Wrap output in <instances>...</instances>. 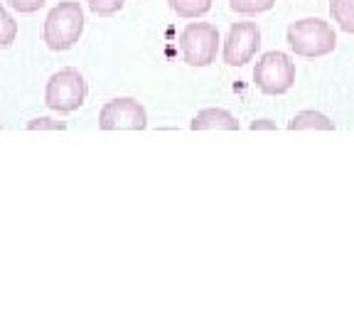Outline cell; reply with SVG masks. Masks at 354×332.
Instances as JSON below:
<instances>
[{
  "label": "cell",
  "instance_id": "1",
  "mask_svg": "<svg viewBox=\"0 0 354 332\" xmlns=\"http://www.w3.org/2000/svg\"><path fill=\"white\" fill-rule=\"evenodd\" d=\"M84 33V10L77 0H64L47 12L44 20V44L52 52H66L79 42Z\"/></svg>",
  "mask_w": 354,
  "mask_h": 332
},
{
  "label": "cell",
  "instance_id": "2",
  "mask_svg": "<svg viewBox=\"0 0 354 332\" xmlns=\"http://www.w3.org/2000/svg\"><path fill=\"white\" fill-rule=\"evenodd\" d=\"M290 50L298 57H325L337 47V35L330 28V22L320 17H305V20L290 22L286 30Z\"/></svg>",
  "mask_w": 354,
  "mask_h": 332
},
{
  "label": "cell",
  "instance_id": "3",
  "mask_svg": "<svg viewBox=\"0 0 354 332\" xmlns=\"http://www.w3.org/2000/svg\"><path fill=\"white\" fill-rule=\"evenodd\" d=\"M86 91V82L79 74V69L66 66V69H59L50 77L47 89H44V104L57 113H72L84 106Z\"/></svg>",
  "mask_w": 354,
  "mask_h": 332
},
{
  "label": "cell",
  "instance_id": "4",
  "mask_svg": "<svg viewBox=\"0 0 354 332\" xmlns=\"http://www.w3.org/2000/svg\"><path fill=\"white\" fill-rule=\"evenodd\" d=\"M254 82L259 91L268 96H281L295 84V62L286 52H266L254 69Z\"/></svg>",
  "mask_w": 354,
  "mask_h": 332
},
{
  "label": "cell",
  "instance_id": "5",
  "mask_svg": "<svg viewBox=\"0 0 354 332\" xmlns=\"http://www.w3.org/2000/svg\"><path fill=\"white\" fill-rule=\"evenodd\" d=\"M183 59L189 66H209L219 52V30L212 22H189L180 35Z\"/></svg>",
  "mask_w": 354,
  "mask_h": 332
},
{
  "label": "cell",
  "instance_id": "6",
  "mask_svg": "<svg viewBox=\"0 0 354 332\" xmlns=\"http://www.w3.org/2000/svg\"><path fill=\"white\" fill-rule=\"evenodd\" d=\"M101 131H145L148 113L136 99H113L106 101L99 111Z\"/></svg>",
  "mask_w": 354,
  "mask_h": 332
},
{
  "label": "cell",
  "instance_id": "7",
  "mask_svg": "<svg viewBox=\"0 0 354 332\" xmlns=\"http://www.w3.org/2000/svg\"><path fill=\"white\" fill-rule=\"evenodd\" d=\"M261 47V30L256 22H234L224 39V62L229 66H243L254 59Z\"/></svg>",
  "mask_w": 354,
  "mask_h": 332
},
{
  "label": "cell",
  "instance_id": "8",
  "mask_svg": "<svg viewBox=\"0 0 354 332\" xmlns=\"http://www.w3.org/2000/svg\"><path fill=\"white\" fill-rule=\"evenodd\" d=\"M192 131H239V121L227 109H205L189 123Z\"/></svg>",
  "mask_w": 354,
  "mask_h": 332
},
{
  "label": "cell",
  "instance_id": "9",
  "mask_svg": "<svg viewBox=\"0 0 354 332\" xmlns=\"http://www.w3.org/2000/svg\"><path fill=\"white\" fill-rule=\"evenodd\" d=\"M290 131H308V128H317V131H335V123L320 113V111H300L295 113L293 121L288 123Z\"/></svg>",
  "mask_w": 354,
  "mask_h": 332
},
{
  "label": "cell",
  "instance_id": "10",
  "mask_svg": "<svg viewBox=\"0 0 354 332\" xmlns=\"http://www.w3.org/2000/svg\"><path fill=\"white\" fill-rule=\"evenodd\" d=\"M330 12L339 25V30L354 35V0H332Z\"/></svg>",
  "mask_w": 354,
  "mask_h": 332
},
{
  "label": "cell",
  "instance_id": "11",
  "mask_svg": "<svg viewBox=\"0 0 354 332\" xmlns=\"http://www.w3.org/2000/svg\"><path fill=\"white\" fill-rule=\"evenodd\" d=\"M172 12L180 17H202L212 10V0H167Z\"/></svg>",
  "mask_w": 354,
  "mask_h": 332
},
{
  "label": "cell",
  "instance_id": "12",
  "mask_svg": "<svg viewBox=\"0 0 354 332\" xmlns=\"http://www.w3.org/2000/svg\"><path fill=\"white\" fill-rule=\"evenodd\" d=\"M229 6L239 15H259V12L271 10L276 6V0H229Z\"/></svg>",
  "mask_w": 354,
  "mask_h": 332
},
{
  "label": "cell",
  "instance_id": "13",
  "mask_svg": "<svg viewBox=\"0 0 354 332\" xmlns=\"http://www.w3.org/2000/svg\"><path fill=\"white\" fill-rule=\"evenodd\" d=\"M17 37V22L6 8H0V47H10Z\"/></svg>",
  "mask_w": 354,
  "mask_h": 332
},
{
  "label": "cell",
  "instance_id": "14",
  "mask_svg": "<svg viewBox=\"0 0 354 332\" xmlns=\"http://www.w3.org/2000/svg\"><path fill=\"white\" fill-rule=\"evenodd\" d=\"M86 3H88V8H91V12H94V15L111 17V15H116V12L121 10L126 0H86Z\"/></svg>",
  "mask_w": 354,
  "mask_h": 332
},
{
  "label": "cell",
  "instance_id": "15",
  "mask_svg": "<svg viewBox=\"0 0 354 332\" xmlns=\"http://www.w3.org/2000/svg\"><path fill=\"white\" fill-rule=\"evenodd\" d=\"M8 6L12 8V10L17 12H25V15H30V12H37L39 8L47 3V0H6Z\"/></svg>",
  "mask_w": 354,
  "mask_h": 332
},
{
  "label": "cell",
  "instance_id": "16",
  "mask_svg": "<svg viewBox=\"0 0 354 332\" xmlns=\"http://www.w3.org/2000/svg\"><path fill=\"white\" fill-rule=\"evenodd\" d=\"M30 131H64L66 123L64 121H52V118H35L28 123Z\"/></svg>",
  "mask_w": 354,
  "mask_h": 332
},
{
  "label": "cell",
  "instance_id": "17",
  "mask_svg": "<svg viewBox=\"0 0 354 332\" xmlns=\"http://www.w3.org/2000/svg\"><path fill=\"white\" fill-rule=\"evenodd\" d=\"M259 128H268V131H276V123L266 121V118H261V121H254V123H251V131H259Z\"/></svg>",
  "mask_w": 354,
  "mask_h": 332
}]
</instances>
